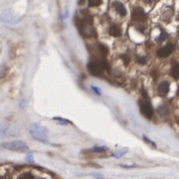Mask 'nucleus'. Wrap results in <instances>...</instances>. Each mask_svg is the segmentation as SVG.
Wrapping results in <instances>:
<instances>
[{"label": "nucleus", "mask_w": 179, "mask_h": 179, "mask_svg": "<svg viewBox=\"0 0 179 179\" xmlns=\"http://www.w3.org/2000/svg\"><path fill=\"white\" fill-rule=\"evenodd\" d=\"M76 23L78 25L80 33L84 37H92L93 35H95V30L92 25V20H90L88 18L86 19H78L76 18Z\"/></svg>", "instance_id": "obj_1"}, {"label": "nucleus", "mask_w": 179, "mask_h": 179, "mask_svg": "<svg viewBox=\"0 0 179 179\" xmlns=\"http://www.w3.org/2000/svg\"><path fill=\"white\" fill-rule=\"evenodd\" d=\"M109 70L106 61L102 60H96V61H91L88 64V70L93 76H100L105 72V70Z\"/></svg>", "instance_id": "obj_2"}, {"label": "nucleus", "mask_w": 179, "mask_h": 179, "mask_svg": "<svg viewBox=\"0 0 179 179\" xmlns=\"http://www.w3.org/2000/svg\"><path fill=\"white\" fill-rule=\"evenodd\" d=\"M31 133L34 136L37 140H40V141H46V137H47V128H45L44 126L37 124H34L31 125Z\"/></svg>", "instance_id": "obj_3"}, {"label": "nucleus", "mask_w": 179, "mask_h": 179, "mask_svg": "<svg viewBox=\"0 0 179 179\" xmlns=\"http://www.w3.org/2000/svg\"><path fill=\"white\" fill-rule=\"evenodd\" d=\"M138 105H139L140 113H141L145 118H151L152 115H153V109H152L150 102L147 100V98L139 100V102H138Z\"/></svg>", "instance_id": "obj_4"}, {"label": "nucleus", "mask_w": 179, "mask_h": 179, "mask_svg": "<svg viewBox=\"0 0 179 179\" xmlns=\"http://www.w3.org/2000/svg\"><path fill=\"white\" fill-rule=\"evenodd\" d=\"M2 146H3L4 148H8V149H11V150L20 151V152H25L28 150L27 144H25V143L22 141H13V142L4 143Z\"/></svg>", "instance_id": "obj_5"}, {"label": "nucleus", "mask_w": 179, "mask_h": 179, "mask_svg": "<svg viewBox=\"0 0 179 179\" xmlns=\"http://www.w3.org/2000/svg\"><path fill=\"white\" fill-rule=\"evenodd\" d=\"M145 18H146V14L142 8L137 7L133 9V13H131V19L134 21H144Z\"/></svg>", "instance_id": "obj_6"}, {"label": "nucleus", "mask_w": 179, "mask_h": 179, "mask_svg": "<svg viewBox=\"0 0 179 179\" xmlns=\"http://www.w3.org/2000/svg\"><path fill=\"white\" fill-rule=\"evenodd\" d=\"M173 50H174L173 45L168 44V45H166V46L163 47V48L159 49V50L157 51V55H158V57H160V58H166L173 52Z\"/></svg>", "instance_id": "obj_7"}, {"label": "nucleus", "mask_w": 179, "mask_h": 179, "mask_svg": "<svg viewBox=\"0 0 179 179\" xmlns=\"http://www.w3.org/2000/svg\"><path fill=\"white\" fill-rule=\"evenodd\" d=\"M169 92V83L164 81V82L160 83L158 86V94L161 97H165Z\"/></svg>", "instance_id": "obj_8"}, {"label": "nucleus", "mask_w": 179, "mask_h": 179, "mask_svg": "<svg viewBox=\"0 0 179 179\" xmlns=\"http://www.w3.org/2000/svg\"><path fill=\"white\" fill-rule=\"evenodd\" d=\"M113 6L120 16H125V14H126V9H125L124 4L120 3V2H113Z\"/></svg>", "instance_id": "obj_9"}, {"label": "nucleus", "mask_w": 179, "mask_h": 179, "mask_svg": "<svg viewBox=\"0 0 179 179\" xmlns=\"http://www.w3.org/2000/svg\"><path fill=\"white\" fill-rule=\"evenodd\" d=\"M109 35L113 36V37H120L122 36V30H120V27L116 25H111L109 30Z\"/></svg>", "instance_id": "obj_10"}, {"label": "nucleus", "mask_w": 179, "mask_h": 179, "mask_svg": "<svg viewBox=\"0 0 179 179\" xmlns=\"http://www.w3.org/2000/svg\"><path fill=\"white\" fill-rule=\"evenodd\" d=\"M171 76L175 80H179V63H176V64L173 65L171 69Z\"/></svg>", "instance_id": "obj_11"}, {"label": "nucleus", "mask_w": 179, "mask_h": 179, "mask_svg": "<svg viewBox=\"0 0 179 179\" xmlns=\"http://www.w3.org/2000/svg\"><path fill=\"white\" fill-rule=\"evenodd\" d=\"M157 111H158V113L162 116H166L167 113H168V109H167L166 107H159Z\"/></svg>", "instance_id": "obj_12"}, {"label": "nucleus", "mask_w": 179, "mask_h": 179, "mask_svg": "<svg viewBox=\"0 0 179 179\" xmlns=\"http://www.w3.org/2000/svg\"><path fill=\"white\" fill-rule=\"evenodd\" d=\"M102 2V0H88V3L90 7H96V6H98Z\"/></svg>", "instance_id": "obj_13"}, {"label": "nucleus", "mask_w": 179, "mask_h": 179, "mask_svg": "<svg viewBox=\"0 0 179 179\" xmlns=\"http://www.w3.org/2000/svg\"><path fill=\"white\" fill-rule=\"evenodd\" d=\"M126 151H127V149H126V148H124V149H122V150H118V152H115V153L113 154V156H115V157H120V156L124 155V154Z\"/></svg>", "instance_id": "obj_14"}, {"label": "nucleus", "mask_w": 179, "mask_h": 179, "mask_svg": "<svg viewBox=\"0 0 179 179\" xmlns=\"http://www.w3.org/2000/svg\"><path fill=\"white\" fill-rule=\"evenodd\" d=\"M166 38H167V34L164 32V31H162V32H161V35L157 38V41L158 42H162L163 40H165Z\"/></svg>", "instance_id": "obj_15"}, {"label": "nucleus", "mask_w": 179, "mask_h": 179, "mask_svg": "<svg viewBox=\"0 0 179 179\" xmlns=\"http://www.w3.org/2000/svg\"><path fill=\"white\" fill-rule=\"evenodd\" d=\"M107 150V147L105 146H100V147H94L93 149H92V151H96V152H102V151H106Z\"/></svg>", "instance_id": "obj_16"}, {"label": "nucleus", "mask_w": 179, "mask_h": 179, "mask_svg": "<svg viewBox=\"0 0 179 179\" xmlns=\"http://www.w3.org/2000/svg\"><path fill=\"white\" fill-rule=\"evenodd\" d=\"M136 62L140 65H144L145 63H146V59H145L144 57H137L136 58Z\"/></svg>", "instance_id": "obj_17"}, {"label": "nucleus", "mask_w": 179, "mask_h": 179, "mask_svg": "<svg viewBox=\"0 0 179 179\" xmlns=\"http://www.w3.org/2000/svg\"><path fill=\"white\" fill-rule=\"evenodd\" d=\"M122 59H124V64H125V65H127V64H128V63H129V58H128V57H126V56H125V55H122Z\"/></svg>", "instance_id": "obj_18"}, {"label": "nucleus", "mask_w": 179, "mask_h": 179, "mask_svg": "<svg viewBox=\"0 0 179 179\" xmlns=\"http://www.w3.org/2000/svg\"><path fill=\"white\" fill-rule=\"evenodd\" d=\"M143 139H144V140H145V141H146L147 143H149V144L153 145V146H154V147H155V146H156V145H155V143H154V142H152V141H150V140H149V139H148V138H147V137H146V136H143Z\"/></svg>", "instance_id": "obj_19"}, {"label": "nucleus", "mask_w": 179, "mask_h": 179, "mask_svg": "<svg viewBox=\"0 0 179 179\" xmlns=\"http://www.w3.org/2000/svg\"><path fill=\"white\" fill-rule=\"evenodd\" d=\"M92 89H93L94 91H95V93H97V94H98V95H100V90L97 89V88H95V87H92Z\"/></svg>", "instance_id": "obj_20"}, {"label": "nucleus", "mask_w": 179, "mask_h": 179, "mask_svg": "<svg viewBox=\"0 0 179 179\" xmlns=\"http://www.w3.org/2000/svg\"><path fill=\"white\" fill-rule=\"evenodd\" d=\"M145 2H146V3H152V2L154 1V0H144Z\"/></svg>", "instance_id": "obj_21"}]
</instances>
